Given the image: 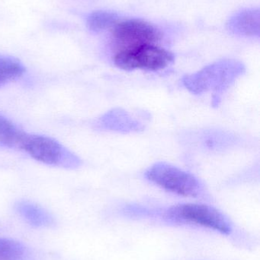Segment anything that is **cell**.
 Returning <instances> with one entry per match:
<instances>
[{
	"label": "cell",
	"mask_w": 260,
	"mask_h": 260,
	"mask_svg": "<svg viewBox=\"0 0 260 260\" xmlns=\"http://www.w3.org/2000/svg\"><path fill=\"white\" fill-rule=\"evenodd\" d=\"M119 21L117 14L108 11H96L87 18L88 28L93 32H101L114 27Z\"/></svg>",
	"instance_id": "cell-11"
},
{
	"label": "cell",
	"mask_w": 260,
	"mask_h": 260,
	"mask_svg": "<svg viewBox=\"0 0 260 260\" xmlns=\"http://www.w3.org/2000/svg\"><path fill=\"white\" fill-rule=\"evenodd\" d=\"M244 71V67L241 62L224 59L205 67L195 74L186 76L183 82L186 88L195 94L212 89L219 93L227 88Z\"/></svg>",
	"instance_id": "cell-3"
},
{
	"label": "cell",
	"mask_w": 260,
	"mask_h": 260,
	"mask_svg": "<svg viewBox=\"0 0 260 260\" xmlns=\"http://www.w3.org/2000/svg\"><path fill=\"white\" fill-rule=\"evenodd\" d=\"M16 209L21 216L32 225L39 227L50 225L52 223L50 214L35 203L21 202L17 204Z\"/></svg>",
	"instance_id": "cell-8"
},
{
	"label": "cell",
	"mask_w": 260,
	"mask_h": 260,
	"mask_svg": "<svg viewBox=\"0 0 260 260\" xmlns=\"http://www.w3.org/2000/svg\"><path fill=\"white\" fill-rule=\"evenodd\" d=\"M24 253V248L21 243L0 238V260H21Z\"/></svg>",
	"instance_id": "cell-12"
},
{
	"label": "cell",
	"mask_w": 260,
	"mask_h": 260,
	"mask_svg": "<svg viewBox=\"0 0 260 260\" xmlns=\"http://www.w3.org/2000/svg\"><path fill=\"white\" fill-rule=\"evenodd\" d=\"M20 148L44 165L67 169H75L81 165V160L77 155L48 136L26 133Z\"/></svg>",
	"instance_id": "cell-4"
},
{
	"label": "cell",
	"mask_w": 260,
	"mask_h": 260,
	"mask_svg": "<svg viewBox=\"0 0 260 260\" xmlns=\"http://www.w3.org/2000/svg\"><path fill=\"white\" fill-rule=\"evenodd\" d=\"M25 72L24 65L11 56H0V87L13 82Z\"/></svg>",
	"instance_id": "cell-10"
},
{
	"label": "cell",
	"mask_w": 260,
	"mask_h": 260,
	"mask_svg": "<svg viewBox=\"0 0 260 260\" xmlns=\"http://www.w3.org/2000/svg\"><path fill=\"white\" fill-rule=\"evenodd\" d=\"M174 60L172 53L155 44H143L119 50L114 55V64L125 70L157 71L166 68Z\"/></svg>",
	"instance_id": "cell-5"
},
{
	"label": "cell",
	"mask_w": 260,
	"mask_h": 260,
	"mask_svg": "<svg viewBox=\"0 0 260 260\" xmlns=\"http://www.w3.org/2000/svg\"><path fill=\"white\" fill-rule=\"evenodd\" d=\"M145 177L162 189L181 197L200 198L205 194L204 186L193 174L166 162L150 167Z\"/></svg>",
	"instance_id": "cell-2"
},
{
	"label": "cell",
	"mask_w": 260,
	"mask_h": 260,
	"mask_svg": "<svg viewBox=\"0 0 260 260\" xmlns=\"http://www.w3.org/2000/svg\"><path fill=\"white\" fill-rule=\"evenodd\" d=\"M260 15L258 9H244L228 20L227 28L238 36L259 37Z\"/></svg>",
	"instance_id": "cell-7"
},
{
	"label": "cell",
	"mask_w": 260,
	"mask_h": 260,
	"mask_svg": "<svg viewBox=\"0 0 260 260\" xmlns=\"http://www.w3.org/2000/svg\"><path fill=\"white\" fill-rule=\"evenodd\" d=\"M162 217L171 224L198 226L224 235H230L233 232V224L230 218L216 208L208 205H176L162 212Z\"/></svg>",
	"instance_id": "cell-1"
},
{
	"label": "cell",
	"mask_w": 260,
	"mask_h": 260,
	"mask_svg": "<svg viewBox=\"0 0 260 260\" xmlns=\"http://www.w3.org/2000/svg\"><path fill=\"white\" fill-rule=\"evenodd\" d=\"M25 134L15 123L0 114V145L10 148H20Z\"/></svg>",
	"instance_id": "cell-9"
},
{
	"label": "cell",
	"mask_w": 260,
	"mask_h": 260,
	"mask_svg": "<svg viewBox=\"0 0 260 260\" xmlns=\"http://www.w3.org/2000/svg\"><path fill=\"white\" fill-rule=\"evenodd\" d=\"M161 37V33L157 27L138 19L118 23L112 31L113 42L119 48L118 51L143 44H155Z\"/></svg>",
	"instance_id": "cell-6"
}]
</instances>
